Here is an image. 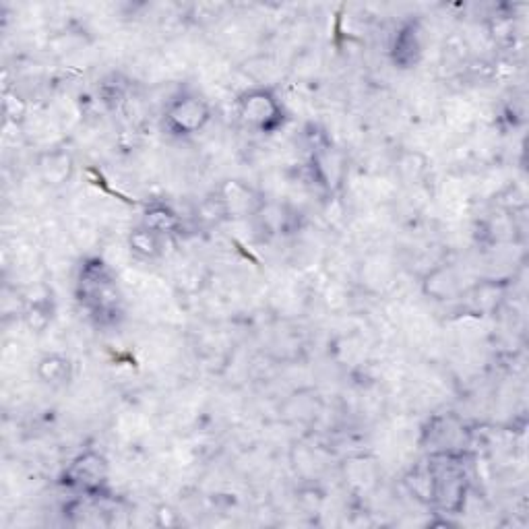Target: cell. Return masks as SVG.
I'll use <instances>...</instances> for the list:
<instances>
[{"mask_svg": "<svg viewBox=\"0 0 529 529\" xmlns=\"http://www.w3.org/2000/svg\"><path fill=\"white\" fill-rule=\"evenodd\" d=\"M110 463L100 451H83L69 465L60 478V484L73 492L100 499L108 486Z\"/></svg>", "mask_w": 529, "mask_h": 529, "instance_id": "obj_5", "label": "cell"}, {"mask_svg": "<svg viewBox=\"0 0 529 529\" xmlns=\"http://www.w3.org/2000/svg\"><path fill=\"white\" fill-rule=\"evenodd\" d=\"M432 478V499L430 503L439 505L447 513H459L463 509L468 480H465L463 463L453 453H437L428 461Z\"/></svg>", "mask_w": 529, "mask_h": 529, "instance_id": "obj_2", "label": "cell"}, {"mask_svg": "<svg viewBox=\"0 0 529 529\" xmlns=\"http://www.w3.org/2000/svg\"><path fill=\"white\" fill-rule=\"evenodd\" d=\"M141 226H145L151 232L168 238L172 234H178V230L182 228V220H180V215L170 205H166V203H151L143 211Z\"/></svg>", "mask_w": 529, "mask_h": 529, "instance_id": "obj_13", "label": "cell"}, {"mask_svg": "<svg viewBox=\"0 0 529 529\" xmlns=\"http://www.w3.org/2000/svg\"><path fill=\"white\" fill-rule=\"evenodd\" d=\"M236 114L244 127L257 133H277L286 124V108L269 87H251L236 100Z\"/></svg>", "mask_w": 529, "mask_h": 529, "instance_id": "obj_3", "label": "cell"}, {"mask_svg": "<svg viewBox=\"0 0 529 529\" xmlns=\"http://www.w3.org/2000/svg\"><path fill=\"white\" fill-rule=\"evenodd\" d=\"M213 110L209 102L193 91H182L172 98L164 110V129L178 139L199 135L211 122Z\"/></svg>", "mask_w": 529, "mask_h": 529, "instance_id": "obj_4", "label": "cell"}, {"mask_svg": "<svg viewBox=\"0 0 529 529\" xmlns=\"http://www.w3.org/2000/svg\"><path fill=\"white\" fill-rule=\"evenodd\" d=\"M310 172L325 191H337L346 176V160L335 147L325 145L310 155Z\"/></svg>", "mask_w": 529, "mask_h": 529, "instance_id": "obj_7", "label": "cell"}, {"mask_svg": "<svg viewBox=\"0 0 529 529\" xmlns=\"http://www.w3.org/2000/svg\"><path fill=\"white\" fill-rule=\"evenodd\" d=\"M422 292L428 300L451 302L463 296V279L453 265H439L424 275Z\"/></svg>", "mask_w": 529, "mask_h": 529, "instance_id": "obj_8", "label": "cell"}, {"mask_svg": "<svg viewBox=\"0 0 529 529\" xmlns=\"http://www.w3.org/2000/svg\"><path fill=\"white\" fill-rule=\"evenodd\" d=\"M220 199V203L224 205V211L230 217H244V215H251L255 211L261 209V199L259 195L251 189V186L240 182V180H226L220 191L215 195Z\"/></svg>", "mask_w": 529, "mask_h": 529, "instance_id": "obj_9", "label": "cell"}, {"mask_svg": "<svg viewBox=\"0 0 529 529\" xmlns=\"http://www.w3.org/2000/svg\"><path fill=\"white\" fill-rule=\"evenodd\" d=\"M36 375L48 387H65L73 379V362L62 354H46L38 360Z\"/></svg>", "mask_w": 529, "mask_h": 529, "instance_id": "obj_12", "label": "cell"}, {"mask_svg": "<svg viewBox=\"0 0 529 529\" xmlns=\"http://www.w3.org/2000/svg\"><path fill=\"white\" fill-rule=\"evenodd\" d=\"M164 236L151 232L145 226H137L129 234V248L131 253L143 261H155L164 255Z\"/></svg>", "mask_w": 529, "mask_h": 529, "instance_id": "obj_14", "label": "cell"}, {"mask_svg": "<svg viewBox=\"0 0 529 529\" xmlns=\"http://www.w3.org/2000/svg\"><path fill=\"white\" fill-rule=\"evenodd\" d=\"M77 300L98 323H114L122 315L116 277L102 259L83 261L77 277Z\"/></svg>", "mask_w": 529, "mask_h": 529, "instance_id": "obj_1", "label": "cell"}, {"mask_svg": "<svg viewBox=\"0 0 529 529\" xmlns=\"http://www.w3.org/2000/svg\"><path fill=\"white\" fill-rule=\"evenodd\" d=\"M25 114H27V104L17 96V93L7 91L5 93V116H7V120L19 124V122H23Z\"/></svg>", "mask_w": 529, "mask_h": 529, "instance_id": "obj_15", "label": "cell"}, {"mask_svg": "<svg viewBox=\"0 0 529 529\" xmlns=\"http://www.w3.org/2000/svg\"><path fill=\"white\" fill-rule=\"evenodd\" d=\"M40 178L48 184L58 189V186H65L75 172V160L67 149H48L38 155L36 162Z\"/></svg>", "mask_w": 529, "mask_h": 529, "instance_id": "obj_10", "label": "cell"}, {"mask_svg": "<svg viewBox=\"0 0 529 529\" xmlns=\"http://www.w3.org/2000/svg\"><path fill=\"white\" fill-rule=\"evenodd\" d=\"M424 48H426L424 27L418 19H410L403 21L397 27L389 46V56L397 69L410 71L420 65V60L424 58Z\"/></svg>", "mask_w": 529, "mask_h": 529, "instance_id": "obj_6", "label": "cell"}, {"mask_svg": "<svg viewBox=\"0 0 529 529\" xmlns=\"http://www.w3.org/2000/svg\"><path fill=\"white\" fill-rule=\"evenodd\" d=\"M54 319V298L52 290L48 288H38L34 294L25 298V310H23V321L25 325L42 333Z\"/></svg>", "mask_w": 529, "mask_h": 529, "instance_id": "obj_11", "label": "cell"}]
</instances>
